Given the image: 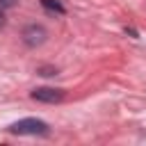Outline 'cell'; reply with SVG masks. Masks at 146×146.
I'll use <instances>...</instances> for the list:
<instances>
[{"label": "cell", "mask_w": 146, "mask_h": 146, "mask_svg": "<svg viewBox=\"0 0 146 146\" xmlns=\"http://www.w3.org/2000/svg\"><path fill=\"white\" fill-rule=\"evenodd\" d=\"M11 135H48V123L41 119H21L9 125Z\"/></svg>", "instance_id": "6da1fadb"}, {"label": "cell", "mask_w": 146, "mask_h": 146, "mask_svg": "<svg viewBox=\"0 0 146 146\" xmlns=\"http://www.w3.org/2000/svg\"><path fill=\"white\" fill-rule=\"evenodd\" d=\"M32 98L41 100V103H59L64 98V91L62 89H52V87H39V89L32 91Z\"/></svg>", "instance_id": "7a4b0ae2"}, {"label": "cell", "mask_w": 146, "mask_h": 146, "mask_svg": "<svg viewBox=\"0 0 146 146\" xmlns=\"http://www.w3.org/2000/svg\"><path fill=\"white\" fill-rule=\"evenodd\" d=\"M46 30L41 27V25H27L25 30H23V41L27 43V46H41L43 41H46Z\"/></svg>", "instance_id": "3957f363"}, {"label": "cell", "mask_w": 146, "mask_h": 146, "mask_svg": "<svg viewBox=\"0 0 146 146\" xmlns=\"http://www.w3.org/2000/svg\"><path fill=\"white\" fill-rule=\"evenodd\" d=\"M41 5H43V9H48V11L64 14V5H62L59 0H41Z\"/></svg>", "instance_id": "277c9868"}, {"label": "cell", "mask_w": 146, "mask_h": 146, "mask_svg": "<svg viewBox=\"0 0 146 146\" xmlns=\"http://www.w3.org/2000/svg\"><path fill=\"white\" fill-rule=\"evenodd\" d=\"M18 0H0V9H9V7H16Z\"/></svg>", "instance_id": "5b68a950"}, {"label": "cell", "mask_w": 146, "mask_h": 146, "mask_svg": "<svg viewBox=\"0 0 146 146\" xmlns=\"http://www.w3.org/2000/svg\"><path fill=\"white\" fill-rule=\"evenodd\" d=\"M5 25V14H2V9H0V27Z\"/></svg>", "instance_id": "8992f818"}]
</instances>
